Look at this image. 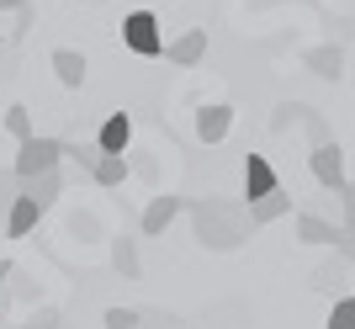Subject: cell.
Instances as JSON below:
<instances>
[{
	"label": "cell",
	"instance_id": "6da1fadb",
	"mask_svg": "<svg viewBox=\"0 0 355 329\" xmlns=\"http://www.w3.org/2000/svg\"><path fill=\"white\" fill-rule=\"evenodd\" d=\"M186 212H191V228H196V239L207 244V250L228 255L239 250V244L250 239V208L244 202H223V196H191L186 202Z\"/></svg>",
	"mask_w": 355,
	"mask_h": 329
},
{
	"label": "cell",
	"instance_id": "7a4b0ae2",
	"mask_svg": "<svg viewBox=\"0 0 355 329\" xmlns=\"http://www.w3.org/2000/svg\"><path fill=\"white\" fill-rule=\"evenodd\" d=\"M64 164V138L53 133H32L16 144V160H11V176L16 180H32V176H48V170H59Z\"/></svg>",
	"mask_w": 355,
	"mask_h": 329
},
{
	"label": "cell",
	"instance_id": "3957f363",
	"mask_svg": "<svg viewBox=\"0 0 355 329\" xmlns=\"http://www.w3.org/2000/svg\"><path fill=\"white\" fill-rule=\"evenodd\" d=\"M308 170H313V180H318L324 192H334V196L350 186V176H345V149L334 144V138L318 144V149H308Z\"/></svg>",
	"mask_w": 355,
	"mask_h": 329
},
{
	"label": "cell",
	"instance_id": "277c9868",
	"mask_svg": "<svg viewBox=\"0 0 355 329\" xmlns=\"http://www.w3.org/2000/svg\"><path fill=\"white\" fill-rule=\"evenodd\" d=\"M122 43L133 48V53H144V59L164 53V32H159V16H154V11H133L128 22H122Z\"/></svg>",
	"mask_w": 355,
	"mask_h": 329
},
{
	"label": "cell",
	"instance_id": "5b68a950",
	"mask_svg": "<svg viewBox=\"0 0 355 329\" xmlns=\"http://www.w3.org/2000/svg\"><path fill=\"white\" fill-rule=\"evenodd\" d=\"M180 212H186V196L159 192V196H148V208H144V218H138V228H144L148 239H159V234H164L170 223H175Z\"/></svg>",
	"mask_w": 355,
	"mask_h": 329
},
{
	"label": "cell",
	"instance_id": "8992f818",
	"mask_svg": "<svg viewBox=\"0 0 355 329\" xmlns=\"http://www.w3.org/2000/svg\"><path fill=\"white\" fill-rule=\"evenodd\" d=\"M276 186H282L276 164H270L266 154H244V202H260V196H270Z\"/></svg>",
	"mask_w": 355,
	"mask_h": 329
},
{
	"label": "cell",
	"instance_id": "52a82bcc",
	"mask_svg": "<svg viewBox=\"0 0 355 329\" xmlns=\"http://www.w3.org/2000/svg\"><path fill=\"white\" fill-rule=\"evenodd\" d=\"M164 59H170V64H180V69H191V64H202V59H207V32H202V27L180 32L175 43H164Z\"/></svg>",
	"mask_w": 355,
	"mask_h": 329
},
{
	"label": "cell",
	"instance_id": "ba28073f",
	"mask_svg": "<svg viewBox=\"0 0 355 329\" xmlns=\"http://www.w3.org/2000/svg\"><path fill=\"white\" fill-rule=\"evenodd\" d=\"M16 196H27L32 208H53V202H59L64 196V170H48V176H32V180H21V192Z\"/></svg>",
	"mask_w": 355,
	"mask_h": 329
},
{
	"label": "cell",
	"instance_id": "9c48e42d",
	"mask_svg": "<svg viewBox=\"0 0 355 329\" xmlns=\"http://www.w3.org/2000/svg\"><path fill=\"white\" fill-rule=\"evenodd\" d=\"M228 128H234V106L212 101V106H202V112H196V138H202V144H218V138H228Z\"/></svg>",
	"mask_w": 355,
	"mask_h": 329
},
{
	"label": "cell",
	"instance_id": "30bf717a",
	"mask_svg": "<svg viewBox=\"0 0 355 329\" xmlns=\"http://www.w3.org/2000/svg\"><path fill=\"white\" fill-rule=\"evenodd\" d=\"M128 138H133V117L128 112H112L101 122V133H96V149L101 154H128Z\"/></svg>",
	"mask_w": 355,
	"mask_h": 329
},
{
	"label": "cell",
	"instance_id": "8fae6325",
	"mask_svg": "<svg viewBox=\"0 0 355 329\" xmlns=\"http://www.w3.org/2000/svg\"><path fill=\"white\" fill-rule=\"evenodd\" d=\"M302 64H308L318 80H340V75H345V48H340V43H318V48H308V53H302Z\"/></svg>",
	"mask_w": 355,
	"mask_h": 329
},
{
	"label": "cell",
	"instance_id": "7c38bea8",
	"mask_svg": "<svg viewBox=\"0 0 355 329\" xmlns=\"http://www.w3.org/2000/svg\"><path fill=\"white\" fill-rule=\"evenodd\" d=\"M244 208H250V223H254V228H266V223H276V218H286V212H292V192H286V186H276L270 196L244 202Z\"/></svg>",
	"mask_w": 355,
	"mask_h": 329
},
{
	"label": "cell",
	"instance_id": "4fadbf2b",
	"mask_svg": "<svg viewBox=\"0 0 355 329\" xmlns=\"http://www.w3.org/2000/svg\"><path fill=\"white\" fill-rule=\"evenodd\" d=\"M53 75H59V85H69V90H80L85 85V53H74V48H53Z\"/></svg>",
	"mask_w": 355,
	"mask_h": 329
},
{
	"label": "cell",
	"instance_id": "5bb4252c",
	"mask_svg": "<svg viewBox=\"0 0 355 329\" xmlns=\"http://www.w3.org/2000/svg\"><path fill=\"white\" fill-rule=\"evenodd\" d=\"M37 218H43V208H32L27 196H16L11 212H6V239H27L32 228H37Z\"/></svg>",
	"mask_w": 355,
	"mask_h": 329
},
{
	"label": "cell",
	"instance_id": "9a60e30c",
	"mask_svg": "<svg viewBox=\"0 0 355 329\" xmlns=\"http://www.w3.org/2000/svg\"><path fill=\"white\" fill-rule=\"evenodd\" d=\"M297 239H302V244H334V239H340V223H324V218L302 212V218H297Z\"/></svg>",
	"mask_w": 355,
	"mask_h": 329
},
{
	"label": "cell",
	"instance_id": "2e32d148",
	"mask_svg": "<svg viewBox=\"0 0 355 329\" xmlns=\"http://www.w3.org/2000/svg\"><path fill=\"white\" fill-rule=\"evenodd\" d=\"M128 170H133V164H128V154H101V160H96V170H90V180H96V186H122V180H128Z\"/></svg>",
	"mask_w": 355,
	"mask_h": 329
},
{
	"label": "cell",
	"instance_id": "e0dca14e",
	"mask_svg": "<svg viewBox=\"0 0 355 329\" xmlns=\"http://www.w3.org/2000/svg\"><path fill=\"white\" fill-rule=\"evenodd\" d=\"M112 266L122 271V282H138V271H144V266H138V244L128 239V234L112 239Z\"/></svg>",
	"mask_w": 355,
	"mask_h": 329
},
{
	"label": "cell",
	"instance_id": "ac0fdd59",
	"mask_svg": "<svg viewBox=\"0 0 355 329\" xmlns=\"http://www.w3.org/2000/svg\"><path fill=\"white\" fill-rule=\"evenodd\" d=\"M345 271H350L345 260H329V266L313 271V287H318V292H334V298H345V287H350V282H345Z\"/></svg>",
	"mask_w": 355,
	"mask_h": 329
},
{
	"label": "cell",
	"instance_id": "d6986e66",
	"mask_svg": "<svg viewBox=\"0 0 355 329\" xmlns=\"http://www.w3.org/2000/svg\"><path fill=\"white\" fill-rule=\"evenodd\" d=\"M11 298L16 303H43V282L27 276V271H11Z\"/></svg>",
	"mask_w": 355,
	"mask_h": 329
},
{
	"label": "cell",
	"instance_id": "ffe728a7",
	"mask_svg": "<svg viewBox=\"0 0 355 329\" xmlns=\"http://www.w3.org/2000/svg\"><path fill=\"white\" fill-rule=\"evenodd\" d=\"M64 160H69L80 176H90V170H96V160H101V149H96V144H64Z\"/></svg>",
	"mask_w": 355,
	"mask_h": 329
},
{
	"label": "cell",
	"instance_id": "44dd1931",
	"mask_svg": "<svg viewBox=\"0 0 355 329\" xmlns=\"http://www.w3.org/2000/svg\"><path fill=\"white\" fill-rule=\"evenodd\" d=\"M138 329H180V314H170V308H138Z\"/></svg>",
	"mask_w": 355,
	"mask_h": 329
},
{
	"label": "cell",
	"instance_id": "7402d4cb",
	"mask_svg": "<svg viewBox=\"0 0 355 329\" xmlns=\"http://www.w3.org/2000/svg\"><path fill=\"white\" fill-rule=\"evenodd\" d=\"M16 192H21V180H16V176H11V164H6V170H0V234H6V212H11Z\"/></svg>",
	"mask_w": 355,
	"mask_h": 329
},
{
	"label": "cell",
	"instance_id": "603a6c76",
	"mask_svg": "<svg viewBox=\"0 0 355 329\" xmlns=\"http://www.w3.org/2000/svg\"><path fill=\"white\" fill-rule=\"evenodd\" d=\"M302 212H313V218H324V223H340V196L334 192H324V196H313Z\"/></svg>",
	"mask_w": 355,
	"mask_h": 329
},
{
	"label": "cell",
	"instance_id": "cb8c5ba5",
	"mask_svg": "<svg viewBox=\"0 0 355 329\" xmlns=\"http://www.w3.org/2000/svg\"><path fill=\"white\" fill-rule=\"evenodd\" d=\"M302 128H308V144H313V149H318V144H329V122H324V112L302 106Z\"/></svg>",
	"mask_w": 355,
	"mask_h": 329
},
{
	"label": "cell",
	"instance_id": "d4e9b609",
	"mask_svg": "<svg viewBox=\"0 0 355 329\" xmlns=\"http://www.w3.org/2000/svg\"><path fill=\"white\" fill-rule=\"evenodd\" d=\"M6 133H11L16 144L32 138V112H27V106H11V112H6Z\"/></svg>",
	"mask_w": 355,
	"mask_h": 329
},
{
	"label": "cell",
	"instance_id": "484cf974",
	"mask_svg": "<svg viewBox=\"0 0 355 329\" xmlns=\"http://www.w3.org/2000/svg\"><path fill=\"white\" fill-rule=\"evenodd\" d=\"M32 27H37V11H32V0H21V6H16V27H11V37H6V43H21Z\"/></svg>",
	"mask_w": 355,
	"mask_h": 329
},
{
	"label": "cell",
	"instance_id": "4316f807",
	"mask_svg": "<svg viewBox=\"0 0 355 329\" xmlns=\"http://www.w3.org/2000/svg\"><path fill=\"white\" fill-rule=\"evenodd\" d=\"M329 329H355V298H334V314H329Z\"/></svg>",
	"mask_w": 355,
	"mask_h": 329
},
{
	"label": "cell",
	"instance_id": "83f0119b",
	"mask_svg": "<svg viewBox=\"0 0 355 329\" xmlns=\"http://www.w3.org/2000/svg\"><path fill=\"white\" fill-rule=\"evenodd\" d=\"M21 329H64V314L59 308H32V319Z\"/></svg>",
	"mask_w": 355,
	"mask_h": 329
},
{
	"label": "cell",
	"instance_id": "f1b7e54d",
	"mask_svg": "<svg viewBox=\"0 0 355 329\" xmlns=\"http://www.w3.org/2000/svg\"><path fill=\"white\" fill-rule=\"evenodd\" d=\"M292 117H302V106H297V101H282L276 112H270V133H286V128H292Z\"/></svg>",
	"mask_w": 355,
	"mask_h": 329
},
{
	"label": "cell",
	"instance_id": "f546056e",
	"mask_svg": "<svg viewBox=\"0 0 355 329\" xmlns=\"http://www.w3.org/2000/svg\"><path fill=\"white\" fill-rule=\"evenodd\" d=\"M106 329H138V308H106Z\"/></svg>",
	"mask_w": 355,
	"mask_h": 329
},
{
	"label": "cell",
	"instance_id": "4dcf8cb0",
	"mask_svg": "<svg viewBox=\"0 0 355 329\" xmlns=\"http://www.w3.org/2000/svg\"><path fill=\"white\" fill-rule=\"evenodd\" d=\"M340 228H345V234H355V186H345V192H340Z\"/></svg>",
	"mask_w": 355,
	"mask_h": 329
},
{
	"label": "cell",
	"instance_id": "1f68e13d",
	"mask_svg": "<svg viewBox=\"0 0 355 329\" xmlns=\"http://www.w3.org/2000/svg\"><path fill=\"white\" fill-rule=\"evenodd\" d=\"M11 260H0V319H6V308H11Z\"/></svg>",
	"mask_w": 355,
	"mask_h": 329
},
{
	"label": "cell",
	"instance_id": "d6a6232c",
	"mask_svg": "<svg viewBox=\"0 0 355 329\" xmlns=\"http://www.w3.org/2000/svg\"><path fill=\"white\" fill-rule=\"evenodd\" d=\"M334 250H340V260H345V266H355V234H345V228H340V239H334Z\"/></svg>",
	"mask_w": 355,
	"mask_h": 329
},
{
	"label": "cell",
	"instance_id": "836d02e7",
	"mask_svg": "<svg viewBox=\"0 0 355 329\" xmlns=\"http://www.w3.org/2000/svg\"><path fill=\"white\" fill-rule=\"evenodd\" d=\"M0 80H11V53H0Z\"/></svg>",
	"mask_w": 355,
	"mask_h": 329
},
{
	"label": "cell",
	"instance_id": "e575fe53",
	"mask_svg": "<svg viewBox=\"0 0 355 329\" xmlns=\"http://www.w3.org/2000/svg\"><path fill=\"white\" fill-rule=\"evenodd\" d=\"M16 6H21V0H0V11H16Z\"/></svg>",
	"mask_w": 355,
	"mask_h": 329
},
{
	"label": "cell",
	"instance_id": "d590c367",
	"mask_svg": "<svg viewBox=\"0 0 355 329\" xmlns=\"http://www.w3.org/2000/svg\"><path fill=\"white\" fill-rule=\"evenodd\" d=\"M0 48H6V32H0Z\"/></svg>",
	"mask_w": 355,
	"mask_h": 329
},
{
	"label": "cell",
	"instance_id": "8d00e7d4",
	"mask_svg": "<svg viewBox=\"0 0 355 329\" xmlns=\"http://www.w3.org/2000/svg\"><path fill=\"white\" fill-rule=\"evenodd\" d=\"M350 186H355V180H350Z\"/></svg>",
	"mask_w": 355,
	"mask_h": 329
}]
</instances>
